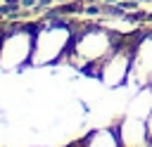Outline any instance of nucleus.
<instances>
[{
    "label": "nucleus",
    "instance_id": "3",
    "mask_svg": "<svg viewBox=\"0 0 152 147\" xmlns=\"http://www.w3.org/2000/svg\"><path fill=\"white\" fill-rule=\"evenodd\" d=\"M31 50H33V40L28 36L12 33L0 50V62H2V66H17L24 59H31Z\"/></svg>",
    "mask_w": 152,
    "mask_h": 147
},
{
    "label": "nucleus",
    "instance_id": "2",
    "mask_svg": "<svg viewBox=\"0 0 152 147\" xmlns=\"http://www.w3.org/2000/svg\"><path fill=\"white\" fill-rule=\"evenodd\" d=\"M107 50H109V36L104 31H90L76 40V55L83 62H97L107 55Z\"/></svg>",
    "mask_w": 152,
    "mask_h": 147
},
{
    "label": "nucleus",
    "instance_id": "6",
    "mask_svg": "<svg viewBox=\"0 0 152 147\" xmlns=\"http://www.w3.org/2000/svg\"><path fill=\"white\" fill-rule=\"evenodd\" d=\"M135 74L138 76H150L152 74V38L142 40V45L138 47V57H135Z\"/></svg>",
    "mask_w": 152,
    "mask_h": 147
},
{
    "label": "nucleus",
    "instance_id": "4",
    "mask_svg": "<svg viewBox=\"0 0 152 147\" xmlns=\"http://www.w3.org/2000/svg\"><path fill=\"white\" fill-rule=\"evenodd\" d=\"M128 66H131V57H128V52H116V55H112V57L102 64V69H100V74H102V83L109 85V88L121 85V83L126 81Z\"/></svg>",
    "mask_w": 152,
    "mask_h": 147
},
{
    "label": "nucleus",
    "instance_id": "7",
    "mask_svg": "<svg viewBox=\"0 0 152 147\" xmlns=\"http://www.w3.org/2000/svg\"><path fill=\"white\" fill-rule=\"evenodd\" d=\"M150 111H152V90H142V92H138L135 100L131 102V107H128V116L145 119Z\"/></svg>",
    "mask_w": 152,
    "mask_h": 147
},
{
    "label": "nucleus",
    "instance_id": "1",
    "mask_svg": "<svg viewBox=\"0 0 152 147\" xmlns=\"http://www.w3.org/2000/svg\"><path fill=\"white\" fill-rule=\"evenodd\" d=\"M69 28L64 26H50L45 31H40L33 40V50H31V64H48V62H55L64 45L69 43Z\"/></svg>",
    "mask_w": 152,
    "mask_h": 147
},
{
    "label": "nucleus",
    "instance_id": "8",
    "mask_svg": "<svg viewBox=\"0 0 152 147\" xmlns=\"http://www.w3.org/2000/svg\"><path fill=\"white\" fill-rule=\"evenodd\" d=\"M83 147H119V138L112 130H95L83 140Z\"/></svg>",
    "mask_w": 152,
    "mask_h": 147
},
{
    "label": "nucleus",
    "instance_id": "9",
    "mask_svg": "<svg viewBox=\"0 0 152 147\" xmlns=\"http://www.w3.org/2000/svg\"><path fill=\"white\" fill-rule=\"evenodd\" d=\"M145 128H147V138L152 140V111L145 116Z\"/></svg>",
    "mask_w": 152,
    "mask_h": 147
},
{
    "label": "nucleus",
    "instance_id": "5",
    "mask_svg": "<svg viewBox=\"0 0 152 147\" xmlns=\"http://www.w3.org/2000/svg\"><path fill=\"white\" fill-rule=\"evenodd\" d=\"M119 140L124 142V147H142L150 140L147 138V128H145V119L128 116L119 128Z\"/></svg>",
    "mask_w": 152,
    "mask_h": 147
}]
</instances>
